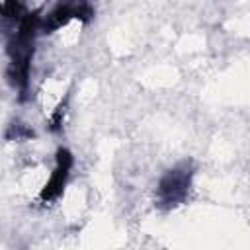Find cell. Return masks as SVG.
I'll return each mask as SVG.
<instances>
[{
  "label": "cell",
  "instance_id": "7a4b0ae2",
  "mask_svg": "<svg viewBox=\"0 0 250 250\" xmlns=\"http://www.w3.org/2000/svg\"><path fill=\"white\" fill-rule=\"evenodd\" d=\"M96 16V10L90 0H59L41 20V33H55L61 27H66L70 21L90 23Z\"/></svg>",
  "mask_w": 250,
  "mask_h": 250
},
{
  "label": "cell",
  "instance_id": "3957f363",
  "mask_svg": "<svg viewBox=\"0 0 250 250\" xmlns=\"http://www.w3.org/2000/svg\"><path fill=\"white\" fill-rule=\"evenodd\" d=\"M72 166H74V156L72 152L66 148V146H59L57 152H55V164H53V170L47 178V182L43 184L41 191H39V201L43 205H49L53 201H57L68 180H70V174H72Z\"/></svg>",
  "mask_w": 250,
  "mask_h": 250
},
{
  "label": "cell",
  "instance_id": "6da1fadb",
  "mask_svg": "<svg viewBox=\"0 0 250 250\" xmlns=\"http://www.w3.org/2000/svg\"><path fill=\"white\" fill-rule=\"evenodd\" d=\"M193 174H195V168L189 160L168 168L156 184V191H154L156 205L164 211H170L182 205L189 195Z\"/></svg>",
  "mask_w": 250,
  "mask_h": 250
},
{
  "label": "cell",
  "instance_id": "277c9868",
  "mask_svg": "<svg viewBox=\"0 0 250 250\" xmlns=\"http://www.w3.org/2000/svg\"><path fill=\"white\" fill-rule=\"evenodd\" d=\"M27 12H29V6L25 0H2V20L6 23L16 25L25 18Z\"/></svg>",
  "mask_w": 250,
  "mask_h": 250
}]
</instances>
